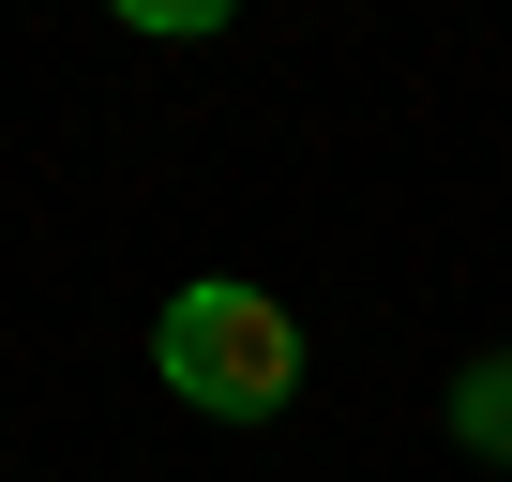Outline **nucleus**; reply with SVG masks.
I'll use <instances>...</instances> for the list:
<instances>
[{
    "label": "nucleus",
    "mask_w": 512,
    "mask_h": 482,
    "mask_svg": "<svg viewBox=\"0 0 512 482\" xmlns=\"http://www.w3.org/2000/svg\"><path fill=\"white\" fill-rule=\"evenodd\" d=\"M452 452H482V467H512V347H482V362L452 377Z\"/></svg>",
    "instance_id": "2"
},
{
    "label": "nucleus",
    "mask_w": 512,
    "mask_h": 482,
    "mask_svg": "<svg viewBox=\"0 0 512 482\" xmlns=\"http://www.w3.org/2000/svg\"><path fill=\"white\" fill-rule=\"evenodd\" d=\"M151 362H166V392H181L196 422H287V407H302V317H287L272 287H241V272H196V287L166 302Z\"/></svg>",
    "instance_id": "1"
},
{
    "label": "nucleus",
    "mask_w": 512,
    "mask_h": 482,
    "mask_svg": "<svg viewBox=\"0 0 512 482\" xmlns=\"http://www.w3.org/2000/svg\"><path fill=\"white\" fill-rule=\"evenodd\" d=\"M106 16H121V31H151V46H196V31H226V16H241V0H106Z\"/></svg>",
    "instance_id": "3"
}]
</instances>
